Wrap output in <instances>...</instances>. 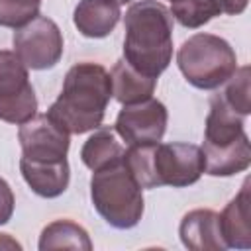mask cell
Returning a JSON list of instances; mask_svg holds the SVG:
<instances>
[{
	"mask_svg": "<svg viewBox=\"0 0 251 251\" xmlns=\"http://www.w3.org/2000/svg\"><path fill=\"white\" fill-rule=\"evenodd\" d=\"M114 2H116V4H120V6H122V4H127V2H131V0H114Z\"/></svg>",
	"mask_w": 251,
	"mask_h": 251,
	"instance_id": "cb8c5ba5",
	"label": "cell"
},
{
	"mask_svg": "<svg viewBox=\"0 0 251 251\" xmlns=\"http://www.w3.org/2000/svg\"><path fill=\"white\" fill-rule=\"evenodd\" d=\"M0 249H22V245L8 233H0Z\"/></svg>",
	"mask_w": 251,
	"mask_h": 251,
	"instance_id": "603a6c76",
	"label": "cell"
},
{
	"mask_svg": "<svg viewBox=\"0 0 251 251\" xmlns=\"http://www.w3.org/2000/svg\"><path fill=\"white\" fill-rule=\"evenodd\" d=\"M171 2H173V0H171Z\"/></svg>",
	"mask_w": 251,
	"mask_h": 251,
	"instance_id": "d4e9b609",
	"label": "cell"
},
{
	"mask_svg": "<svg viewBox=\"0 0 251 251\" xmlns=\"http://www.w3.org/2000/svg\"><path fill=\"white\" fill-rule=\"evenodd\" d=\"M176 65L188 84L200 90H214L226 84L235 73L237 57L224 37L214 33H194L180 45Z\"/></svg>",
	"mask_w": 251,
	"mask_h": 251,
	"instance_id": "277c9868",
	"label": "cell"
},
{
	"mask_svg": "<svg viewBox=\"0 0 251 251\" xmlns=\"http://www.w3.org/2000/svg\"><path fill=\"white\" fill-rule=\"evenodd\" d=\"M39 249L41 251H51V249L90 251L92 241L88 237V231L82 226H78L71 220H57L43 227V231L39 235Z\"/></svg>",
	"mask_w": 251,
	"mask_h": 251,
	"instance_id": "e0dca14e",
	"label": "cell"
},
{
	"mask_svg": "<svg viewBox=\"0 0 251 251\" xmlns=\"http://www.w3.org/2000/svg\"><path fill=\"white\" fill-rule=\"evenodd\" d=\"M90 198L96 212L116 229L137 226L145 210L143 188L133 178L124 159L92 171Z\"/></svg>",
	"mask_w": 251,
	"mask_h": 251,
	"instance_id": "3957f363",
	"label": "cell"
},
{
	"mask_svg": "<svg viewBox=\"0 0 251 251\" xmlns=\"http://www.w3.org/2000/svg\"><path fill=\"white\" fill-rule=\"evenodd\" d=\"M41 0H0V25L22 27L39 16Z\"/></svg>",
	"mask_w": 251,
	"mask_h": 251,
	"instance_id": "ffe728a7",
	"label": "cell"
},
{
	"mask_svg": "<svg viewBox=\"0 0 251 251\" xmlns=\"http://www.w3.org/2000/svg\"><path fill=\"white\" fill-rule=\"evenodd\" d=\"M122 18L120 4L114 0H80L75 8V27L90 39L106 37L114 31Z\"/></svg>",
	"mask_w": 251,
	"mask_h": 251,
	"instance_id": "5bb4252c",
	"label": "cell"
},
{
	"mask_svg": "<svg viewBox=\"0 0 251 251\" xmlns=\"http://www.w3.org/2000/svg\"><path fill=\"white\" fill-rule=\"evenodd\" d=\"M110 80H112V96L122 106L149 100L157 86V78L141 75L126 59L116 61L110 73Z\"/></svg>",
	"mask_w": 251,
	"mask_h": 251,
	"instance_id": "9a60e30c",
	"label": "cell"
},
{
	"mask_svg": "<svg viewBox=\"0 0 251 251\" xmlns=\"http://www.w3.org/2000/svg\"><path fill=\"white\" fill-rule=\"evenodd\" d=\"M220 229L227 247L251 249V196L249 178L243 182L239 194L227 202L220 214Z\"/></svg>",
	"mask_w": 251,
	"mask_h": 251,
	"instance_id": "4fadbf2b",
	"label": "cell"
},
{
	"mask_svg": "<svg viewBox=\"0 0 251 251\" xmlns=\"http://www.w3.org/2000/svg\"><path fill=\"white\" fill-rule=\"evenodd\" d=\"M14 204H16V200H14V192H12L10 184L4 178H0V226L12 218Z\"/></svg>",
	"mask_w": 251,
	"mask_h": 251,
	"instance_id": "44dd1931",
	"label": "cell"
},
{
	"mask_svg": "<svg viewBox=\"0 0 251 251\" xmlns=\"http://www.w3.org/2000/svg\"><path fill=\"white\" fill-rule=\"evenodd\" d=\"M110 98V73L98 63H76L65 75L63 90L49 106L47 116L67 133L80 135L102 126Z\"/></svg>",
	"mask_w": 251,
	"mask_h": 251,
	"instance_id": "6da1fadb",
	"label": "cell"
},
{
	"mask_svg": "<svg viewBox=\"0 0 251 251\" xmlns=\"http://www.w3.org/2000/svg\"><path fill=\"white\" fill-rule=\"evenodd\" d=\"M169 12L173 20L188 29L202 27L212 18L222 14L216 0H173Z\"/></svg>",
	"mask_w": 251,
	"mask_h": 251,
	"instance_id": "ac0fdd59",
	"label": "cell"
},
{
	"mask_svg": "<svg viewBox=\"0 0 251 251\" xmlns=\"http://www.w3.org/2000/svg\"><path fill=\"white\" fill-rule=\"evenodd\" d=\"M216 2H218L220 10L224 14H229V16L241 14L247 8V4H249V0H216Z\"/></svg>",
	"mask_w": 251,
	"mask_h": 251,
	"instance_id": "7402d4cb",
	"label": "cell"
},
{
	"mask_svg": "<svg viewBox=\"0 0 251 251\" xmlns=\"http://www.w3.org/2000/svg\"><path fill=\"white\" fill-rule=\"evenodd\" d=\"M27 67L14 51L0 49V120L24 124L37 114V98L29 82Z\"/></svg>",
	"mask_w": 251,
	"mask_h": 251,
	"instance_id": "5b68a950",
	"label": "cell"
},
{
	"mask_svg": "<svg viewBox=\"0 0 251 251\" xmlns=\"http://www.w3.org/2000/svg\"><path fill=\"white\" fill-rule=\"evenodd\" d=\"M18 141L22 145V157L29 161H63L67 159L71 133H67L47 112L35 114L31 120L20 124Z\"/></svg>",
	"mask_w": 251,
	"mask_h": 251,
	"instance_id": "9c48e42d",
	"label": "cell"
},
{
	"mask_svg": "<svg viewBox=\"0 0 251 251\" xmlns=\"http://www.w3.org/2000/svg\"><path fill=\"white\" fill-rule=\"evenodd\" d=\"M247 137L243 129V116L227 106L222 92L210 98V112L204 126L202 147H227Z\"/></svg>",
	"mask_w": 251,
	"mask_h": 251,
	"instance_id": "8fae6325",
	"label": "cell"
},
{
	"mask_svg": "<svg viewBox=\"0 0 251 251\" xmlns=\"http://www.w3.org/2000/svg\"><path fill=\"white\" fill-rule=\"evenodd\" d=\"M169 112L157 98L124 106L116 118L114 129L127 145L159 143L167 131Z\"/></svg>",
	"mask_w": 251,
	"mask_h": 251,
	"instance_id": "ba28073f",
	"label": "cell"
},
{
	"mask_svg": "<svg viewBox=\"0 0 251 251\" xmlns=\"http://www.w3.org/2000/svg\"><path fill=\"white\" fill-rule=\"evenodd\" d=\"M204 175V155L192 143H155L153 176L155 186L182 188L200 180Z\"/></svg>",
	"mask_w": 251,
	"mask_h": 251,
	"instance_id": "52a82bcc",
	"label": "cell"
},
{
	"mask_svg": "<svg viewBox=\"0 0 251 251\" xmlns=\"http://www.w3.org/2000/svg\"><path fill=\"white\" fill-rule=\"evenodd\" d=\"M20 171L27 186L41 198H57L69 188V161H29L20 159Z\"/></svg>",
	"mask_w": 251,
	"mask_h": 251,
	"instance_id": "7c38bea8",
	"label": "cell"
},
{
	"mask_svg": "<svg viewBox=\"0 0 251 251\" xmlns=\"http://www.w3.org/2000/svg\"><path fill=\"white\" fill-rule=\"evenodd\" d=\"M124 153L126 149L118 141L114 127H96L94 133L84 141L80 159L90 171H98L124 159Z\"/></svg>",
	"mask_w": 251,
	"mask_h": 251,
	"instance_id": "2e32d148",
	"label": "cell"
},
{
	"mask_svg": "<svg viewBox=\"0 0 251 251\" xmlns=\"http://www.w3.org/2000/svg\"><path fill=\"white\" fill-rule=\"evenodd\" d=\"M180 241L190 251H224L227 249L222 229L220 214L210 208H198L184 214L178 227Z\"/></svg>",
	"mask_w": 251,
	"mask_h": 251,
	"instance_id": "30bf717a",
	"label": "cell"
},
{
	"mask_svg": "<svg viewBox=\"0 0 251 251\" xmlns=\"http://www.w3.org/2000/svg\"><path fill=\"white\" fill-rule=\"evenodd\" d=\"M14 53L31 71L53 69L63 57V33L59 25L47 18L37 16L14 31Z\"/></svg>",
	"mask_w": 251,
	"mask_h": 251,
	"instance_id": "8992f818",
	"label": "cell"
},
{
	"mask_svg": "<svg viewBox=\"0 0 251 251\" xmlns=\"http://www.w3.org/2000/svg\"><path fill=\"white\" fill-rule=\"evenodd\" d=\"M124 59L141 75L159 78L173 59V16L163 2H133L124 16Z\"/></svg>",
	"mask_w": 251,
	"mask_h": 251,
	"instance_id": "7a4b0ae2",
	"label": "cell"
},
{
	"mask_svg": "<svg viewBox=\"0 0 251 251\" xmlns=\"http://www.w3.org/2000/svg\"><path fill=\"white\" fill-rule=\"evenodd\" d=\"M227 86L222 92L224 100L227 102L229 108H233L239 116H249L251 104H249V67H239L235 73L226 80Z\"/></svg>",
	"mask_w": 251,
	"mask_h": 251,
	"instance_id": "d6986e66",
	"label": "cell"
}]
</instances>
